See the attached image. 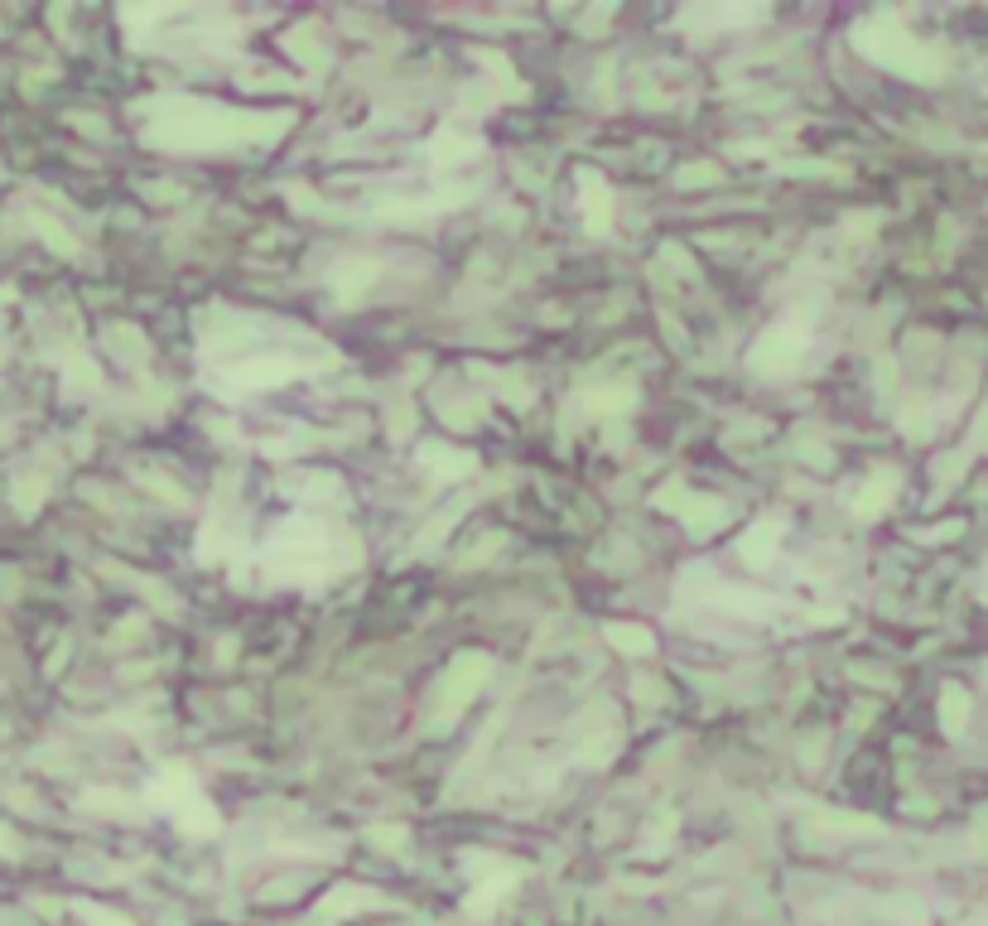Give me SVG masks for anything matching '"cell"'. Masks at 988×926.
<instances>
[{
    "instance_id": "25",
    "label": "cell",
    "mask_w": 988,
    "mask_h": 926,
    "mask_svg": "<svg viewBox=\"0 0 988 926\" xmlns=\"http://www.w3.org/2000/svg\"><path fill=\"white\" fill-rule=\"evenodd\" d=\"M656 502L665 506V512H680V506H685V502H680V483H671V487H661V498H656Z\"/></svg>"
},
{
    "instance_id": "9",
    "label": "cell",
    "mask_w": 988,
    "mask_h": 926,
    "mask_svg": "<svg viewBox=\"0 0 988 926\" xmlns=\"http://www.w3.org/2000/svg\"><path fill=\"white\" fill-rule=\"evenodd\" d=\"M376 275H382L376 260H343V266H333V295L343 304H353L376 285Z\"/></svg>"
},
{
    "instance_id": "5",
    "label": "cell",
    "mask_w": 988,
    "mask_h": 926,
    "mask_svg": "<svg viewBox=\"0 0 988 926\" xmlns=\"http://www.w3.org/2000/svg\"><path fill=\"white\" fill-rule=\"evenodd\" d=\"M806 343H810V338H806V328H796V324H772L758 343H752L748 367H752V372H762V376H787L791 367H801Z\"/></svg>"
},
{
    "instance_id": "10",
    "label": "cell",
    "mask_w": 988,
    "mask_h": 926,
    "mask_svg": "<svg viewBox=\"0 0 988 926\" xmlns=\"http://www.w3.org/2000/svg\"><path fill=\"white\" fill-rule=\"evenodd\" d=\"M483 145H477V136H468V130H458V126H439V136L429 140V159L439 169H448V165H458V159H473Z\"/></svg>"
},
{
    "instance_id": "2",
    "label": "cell",
    "mask_w": 988,
    "mask_h": 926,
    "mask_svg": "<svg viewBox=\"0 0 988 926\" xmlns=\"http://www.w3.org/2000/svg\"><path fill=\"white\" fill-rule=\"evenodd\" d=\"M853 43H859V53H868L873 63L897 68V72H907V78L936 82L940 72H946V63H940L936 49L917 43L907 29H897L892 20H863L859 29H853Z\"/></svg>"
},
{
    "instance_id": "3",
    "label": "cell",
    "mask_w": 988,
    "mask_h": 926,
    "mask_svg": "<svg viewBox=\"0 0 988 926\" xmlns=\"http://www.w3.org/2000/svg\"><path fill=\"white\" fill-rule=\"evenodd\" d=\"M150 806L169 810L174 825H184L188 835H213L217 830V810L213 801L198 791L194 772H188L184 762H165L159 767V777L150 781Z\"/></svg>"
},
{
    "instance_id": "11",
    "label": "cell",
    "mask_w": 988,
    "mask_h": 926,
    "mask_svg": "<svg viewBox=\"0 0 988 926\" xmlns=\"http://www.w3.org/2000/svg\"><path fill=\"white\" fill-rule=\"evenodd\" d=\"M419 459H425V473L434 477V483H454V477H468L473 473V454H454V449L444 444H425L419 449Z\"/></svg>"
},
{
    "instance_id": "12",
    "label": "cell",
    "mask_w": 988,
    "mask_h": 926,
    "mask_svg": "<svg viewBox=\"0 0 988 926\" xmlns=\"http://www.w3.org/2000/svg\"><path fill=\"white\" fill-rule=\"evenodd\" d=\"M512 883H516V874H502V878H483L477 883V888L463 897V912H468V917H477V922H487L492 912L502 907V897L512 893Z\"/></svg>"
},
{
    "instance_id": "23",
    "label": "cell",
    "mask_w": 988,
    "mask_h": 926,
    "mask_svg": "<svg viewBox=\"0 0 988 926\" xmlns=\"http://www.w3.org/2000/svg\"><path fill=\"white\" fill-rule=\"evenodd\" d=\"M372 845H405V830L401 825H372Z\"/></svg>"
},
{
    "instance_id": "18",
    "label": "cell",
    "mask_w": 988,
    "mask_h": 926,
    "mask_svg": "<svg viewBox=\"0 0 988 926\" xmlns=\"http://www.w3.org/2000/svg\"><path fill=\"white\" fill-rule=\"evenodd\" d=\"M965 715H969V694L950 686L946 700H940V723H946V733H960V729H965Z\"/></svg>"
},
{
    "instance_id": "22",
    "label": "cell",
    "mask_w": 988,
    "mask_h": 926,
    "mask_svg": "<svg viewBox=\"0 0 988 926\" xmlns=\"http://www.w3.org/2000/svg\"><path fill=\"white\" fill-rule=\"evenodd\" d=\"M78 912H82V917L92 922V926H130L121 912H101V907H92V903H78Z\"/></svg>"
},
{
    "instance_id": "19",
    "label": "cell",
    "mask_w": 988,
    "mask_h": 926,
    "mask_svg": "<svg viewBox=\"0 0 988 926\" xmlns=\"http://www.w3.org/2000/svg\"><path fill=\"white\" fill-rule=\"evenodd\" d=\"M613 752H618V733H613V729H599V733H593L584 748H579V762L599 767V762H607V758H613Z\"/></svg>"
},
{
    "instance_id": "24",
    "label": "cell",
    "mask_w": 988,
    "mask_h": 926,
    "mask_svg": "<svg viewBox=\"0 0 988 926\" xmlns=\"http://www.w3.org/2000/svg\"><path fill=\"white\" fill-rule=\"evenodd\" d=\"M39 498H43V483H39V477H34V483H20V512H34Z\"/></svg>"
},
{
    "instance_id": "4",
    "label": "cell",
    "mask_w": 988,
    "mask_h": 926,
    "mask_svg": "<svg viewBox=\"0 0 988 926\" xmlns=\"http://www.w3.org/2000/svg\"><path fill=\"white\" fill-rule=\"evenodd\" d=\"M487 657L483 651H463V657L448 666V676H444V690H439V709H434V729H444V723H454L463 709H468V700L477 690L487 686Z\"/></svg>"
},
{
    "instance_id": "17",
    "label": "cell",
    "mask_w": 988,
    "mask_h": 926,
    "mask_svg": "<svg viewBox=\"0 0 988 926\" xmlns=\"http://www.w3.org/2000/svg\"><path fill=\"white\" fill-rule=\"evenodd\" d=\"M685 526H694V531H709V526H719L723 521V502H714V498H685Z\"/></svg>"
},
{
    "instance_id": "6",
    "label": "cell",
    "mask_w": 988,
    "mask_h": 926,
    "mask_svg": "<svg viewBox=\"0 0 988 926\" xmlns=\"http://www.w3.org/2000/svg\"><path fill=\"white\" fill-rule=\"evenodd\" d=\"M299 376V362L295 357H251V362H237L231 372L217 376L213 391H227V396H241V391H270Z\"/></svg>"
},
{
    "instance_id": "8",
    "label": "cell",
    "mask_w": 988,
    "mask_h": 926,
    "mask_svg": "<svg viewBox=\"0 0 988 926\" xmlns=\"http://www.w3.org/2000/svg\"><path fill=\"white\" fill-rule=\"evenodd\" d=\"M781 531H787V521H781V516H762V521H752V526L743 531V541H738V555H743V560L752 564V570H762V564H772Z\"/></svg>"
},
{
    "instance_id": "13",
    "label": "cell",
    "mask_w": 988,
    "mask_h": 926,
    "mask_svg": "<svg viewBox=\"0 0 988 926\" xmlns=\"http://www.w3.org/2000/svg\"><path fill=\"white\" fill-rule=\"evenodd\" d=\"M372 903H382V897H376L372 888H362V883H353V888H343V893H328L324 903H318L314 917H318V922H333V917L343 922V917H353L357 907H372Z\"/></svg>"
},
{
    "instance_id": "16",
    "label": "cell",
    "mask_w": 988,
    "mask_h": 926,
    "mask_svg": "<svg viewBox=\"0 0 988 926\" xmlns=\"http://www.w3.org/2000/svg\"><path fill=\"white\" fill-rule=\"evenodd\" d=\"M579 401H584L589 411H599V415H613V411H628L636 396H632V386H607V391H584Z\"/></svg>"
},
{
    "instance_id": "7",
    "label": "cell",
    "mask_w": 988,
    "mask_h": 926,
    "mask_svg": "<svg viewBox=\"0 0 988 926\" xmlns=\"http://www.w3.org/2000/svg\"><path fill=\"white\" fill-rule=\"evenodd\" d=\"M579 208H584V227L593 232V237H607L613 232V188H607L603 174L593 169H579Z\"/></svg>"
},
{
    "instance_id": "20",
    "label": "cell",
    "mask_w": 988,
    "mask_h": 926,
    "mask_svg": "<svg viewBox=\"0 0 988 926\" xmlns=\"http://www.w3.org/2000/svg\"><path fill=\"white\" fill-rule=\"evenodd\" d=\"M34 223H39L43 242H49L53 252H63V256H72V252H78V242H72V237H63V227H58V223H49V217H34Z\"/></svg>"
},
{
    "instance_id": "1",
    "label": "cell",
    "mask_w": 988,
    "mask_h": 926,
    "mask_svg": "<svg viewBox=\"0 0 988 926\" xmlns=\"http://www.w3.org/2000/svg\"><path fill=\"white\" fill-rule=\"evenodd\" d=\"M285 116H251V111H227L198 97H169L159 101L145 140L165 145V150H217V145H241V140H275L285 136Z\"/></svg>"
},
{
    "instance_id": "15",
    "label": "cell",
    "mask_w": 988,
    "mask_h": 926,
    "mask_svg": "<svg viewBox=\"0 0 988 926\" xmlns=\"http://www.w3.org/2000/svg\"><path fill=\"white\" fill-rule=\"evenodd\" d=\"M607 642L628 657H646L651 651V632L646 628H632V622H607Z\"/></svg>"
},
{
    "instance_id": "26",
    "label": "cell",
    "mask_w": 988,
    "mask_h": 926,
    "mask_svg": "<svg viewBox=\"0 0 988 926\" xmlns=\"http://www.w3.org/2000/svg\"><path fill=\"white\" fill-rule=\"evenodd\" d=\"M694 179H714V169L700 165V169H680V184H694Z\"/></svg>"
},
{
    "instance_id": "14",
    "label": "cell",
    "mask_w": 988,
    "mask_h": 926,
    "mask_svg": "<svg viewBox=\"0 0 988 926\" xmlns=\"http://www.w3.org/2000/svg\"><path fill=\"white\" fill-rule=\"evenodd\" d=\"M892 492H897V473H882V477H873V483H868L859 498H853V512L859 516H878L882 506L892 502Z\"/></svg>"
},
{
    "instance_id": "21",
    "label": "cell",
    "mask_w": 988,
    "mask_h": 926,
    "mask_svg": "<svg viewBox=\"0 0 988 926\" xmlns=\"http://www.w3.org/2000/svg\"><path fill=\"white\" fill-rule=\"evenodd\" d=\"M82 806H101V816H126V806H130V801H121L116 791H87V796H82Z\"/></svg>"
}]
</instances>
